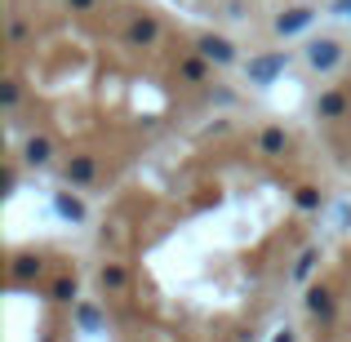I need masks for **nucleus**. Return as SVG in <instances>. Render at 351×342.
Masks as SVG:
<instances>
[{
    "instance_id": "1",
    "label": "nucleus",
    "mask_w": 351,
    "mask_h": 342,
    "mask_svg": "<svg viewBox=\"0 0 351 342\" xmlns=\"http://www.w3.org/2000/svg\"><path fill=\"white\" fill-rule=\"evenodd\" d=\"M196 53L209 58V62H218V67H232V62H236V45L227 40V36H214V32L196 40Z\"/></svg>"
},
{
    "instance_id": "2",
    "label": "nucleus",
    "mask_w": 351,
    "mask_h": 342,
    "mask_svg": "<svg viewBox=\"0 0 351 342\" xmlns=\"http://www.w3.org/2000/svg\"><path fill=\"white\" fill-rule=\"evenodd\" d=\"M338 58H343V45H338L334 36H320V40L307 45V62H311L316 71H334Z\"/></svg>"
},
{
    "instance_id": "3",
    "label": "nucleus",
    "mask_w": 351,
    "mask_h": 342,
    "mask_svg": "<svg viewBox=\"0 0 351 342\" xmlns=\"http://www.w3.org/2000/svg\"><path fill=\"white\" fill-rule=\"evenodd\" d=\"M125 40H129V45H143V49H152V45L160 40V23H156L152 14H134V18H129V27H125Z\"/></svg>"
},
{
    "instance_id": "4",
    "label": "nucleus",
    "mask_w": 351,
    "mask_h": 342,
    "mask_svg": "<svg viewBox=\"0 0 351 342\" xmlns=\"http://www.w3.org/2000/svg\"><path fill=\"white\" fill-rule=\"evenodd\" d=\"M285 71V53H263V58H249V80L254 85H271Z\"/></svg>"
},
{
    "instance_id": "5",
    "label": "nucleus",
    "mask_w": 351,
    "mask_h": 342,
    "mask_svg": "<svg viewBox=\"0 0 351 342\" xmlns=\"http://www.w3.org/2000/svg\"><path fill=\"white\" fill-rule=\"evenodd\" d=\"M311 18H316V9H307V5L285 9V14L276 18V36H298L302 27H311Z\"/></svg>"
},
{
    "instance_id": "6",
    "label": "nucleus",
    "mask_w": 351,
    "mask_h": 342,
    "mask_svg": "<svg viewBox=\"0 0 351 342\" xmlns=\"http://www.w3.org/2000/svg\"><path fill=\"white\" fill-rule=\"evenodd\" d=\"M40 271H45V258H40V254H18L14 262H9V280H14V284L36 280Z\"/></svg>"
},
{
    "instance_id": "7",
    "label": "nucleus",
    "mask_w": 351,
    "mask_h": 342,
    "mask_svg": "<svg viewBox=\"0 0 351 342\" xmlns=\"http://www.w3.org/2000/svg\"><path fill=\"white\" fill-rule=\"evenodd\" d=\"M94 173H98V160H94V156H71V160L62 164V178H67L71 187H85Z\"/></svg>"
},
{
    "instance_id": "8",
    "label": "nucleus",
    "mask_w": 351,
    "mask_h": 342,
    "mask_svg": "<svg viewBox=\"0 0 351 342\" xmlns=\"http://www.w3.org/2000/svg\"><path fill=\"white\" fill-rule=\"evenodd\" d=\"M307 311H311L316 320H325V325H329V320H334V311H338L334 293H329L325 284H316V289H307Z\"/></svg>"
},
{
    "instance_id": "9",
    "label": "nucleus",
    "mask_w": 351,
    "mask_h": 342,
    "mask_svg": "<svg viewBox=\"0 0 351 342\" xmlns=\"http://www.w3.org/2000/svg\"><path fill=\"white\" fill-rule=\"evenodd\" d=\"M23 160L32 164V169H45V164L53 160V143H49V138H27V147H23Z\"/></svg>"
},
{
    "instance_id": "10",
    "label": "nucleus",
    "mask_w": 351,
    "mask_h": 342,
    "mask_svg": "<svg viewBox=\"0 0 351 342\" xmlns=\"http://www.w3.org/2000/svg\"><path fill=\"white\" fill-rule=\"evenodd\" d=\"M343 112H347V94H343V89H329V94L316 98V116L320 120H338Z\"/></svg>"
},
{
    "instance_id": "11",
    "label": "nucleus",
    "mask_w": 351,
    "mask_h": 342,
    "mask_svg": "<svg viewBox=\"0 0 351 342\" xmlns=\"http://www.w3.org/2000/svg\"><path fill=\"white\" fill-rule=\"evenodd\" d=\"M285 147H289V134H285V129H263V134H258V151L263 156H285Z\"/></svg>"
},
{
    "instance_id": "12",
    "label": "nucleus",
    "mask_w": 351,
    "mask_h": 342,
    "mask_svg": "<svg viewBox=\"0 0 351 342\" xmlns=\"http://www.w3.org/2000/svg\"><path fill=\"white\" fill-rule=\"evenodd\" d=\"M53 209H58V218H67V223H85V205H80L76 196H67V191L53 196Z\"/></svg>"
},
{
    "instance_id": "13",
    "label": "nucleus",
    "mask_w": 351,
    "mask_h": 342,
    "mask_svg": "<svg viewBox=\"0 0 351 342\" xmlns=\"http://www.w3.org/2000/svg\"><path fill=\"white\" fill-rule=\"evenodd\" d=\"M125 280H129V271L120 262H107L103 271H98V284H103V293H116V289H125Z\"/></svg>"
},
{
    "instance_id": "14",
    "label": "nucleus",
    "mask_w": 351,
    "mask_h": 342,
    "mask_svg": "<svg viewBox=\"0 0 351 342\" xmlns=\"http://www.w3.org/2000/svg\"><path fill=\"white\" fill-rule=\"evenodd\" d=\"M205 62L209 58H200V53H196V58H182L178 62V76L187 80V85H200V80H205Z\"/></svg>"
},
{
    "instance_id": "15",
    "label": "nucleus",
    "mask_w": 351,
    "mask_h": 342,
    "mask_svg": "<svg viewBox=\"0 0 351 342\" xmlns=\"http://www.w3.org/2000/svg\"><path fill=\"white\" fill-rule=\"evenodd\" d=\"M316 262H320V249L311 245V249H302L298 254V262H293V280H307L311 271H316Z\"/></svg>"
},
{
    "instance_id": "16",
    "label": "nucleus",
    "mask_w": 351,
    "mask_h": 342,
    "mask_svg": "<svg viewBox=\"0 0 351 342\" xmlns=\"http://www.w3.org/2000/svg\"><path fill=\"white\" fill-rule=\"evenodd\" d=\"M76 293H80L76 276H58L53 280V302H76Z\"/></svg>"
},
{
    "instance_id": "17",
    "label": "nucleus",
    "mask_w": 351,
    "mask_h": 342,
    "mask_svg": "<svg viewBox=\"0 0 351 342\" xmlns=\"http://www.w3.org/2000/svg\"><path fill=\"white\" fill-rule=\"evenodd\" d=\"M76 320L89 329V334H94V329H103V316H98V307H89V302H80V307H76Z\"/></svg>"
},
{
    "instance_id": "18",
    "label": "nucleus",
    "mask_w": 351,
    "mask_h": 342,
    "mask_svg": "<svg viewBox=\"0 0 351 342\" xmlns=\"http://www.w3.org/2000/svg\"><path fill=\"white\" fill-rule=\"evenodd\" d=\"M293 205L311 214V209H320V191L316 187H298V191H293Z\"/></svg>"
},
{
    "instance_id": "19",
    "label": "nucleus",
    "mask_w": 351,
    "mask_h": 342,
    "mask_svg": "<svg viewBox=\"0 0 351 342\" xmlns=\"http://www.w3.org/2000/svg\"><path fill=\"white\" fill-rule=\"evenodd\" d=\"M18 94H23L18 80H5V112H14V107H18Z\"/></svg>"
},
{
    "instance_id": "20",
    "label": "nucleus",
    "mask_w": 351,
    "mask_h": 342,
    "mask_svg": "<svg viewBox=\"0 0 351 342\" xmlns=\"http://www.w3.org/2000/svg\"><path fill=\"white\" fill-rule=\"evenodd\" d=\"M94 5H98V0H67V9H71V14H89Z\"/></svg>"
},
{
    "instance_id": "21",
    "label": "nucleus",
    "mask_w": 351,
    "mask_h": 342,
    "mask_svg": "<svg viewBox=\"0 0 351 342\" xmlns=\"http://www.w3.org/2000/svg\"><path fill=\"white\" fill-rule=\"evenodd\" d=\"M23 36H27V23H23V18H14V23H9V40H23Z\"/></svg>"
},
{
    "instance_id": "22",
    "label": "nucleus",
    "mask_w": 351,
    "mask_h": 342,
    "mask_svg": "<svg viewBox=\"0 0 351 342\" xmlns=\"http://www.w3.org/2000/svg\"><path fill=\"white\" fill-rule=\"evenodd\" d=\"M334 14H343V18H351V0H338V5H334Z\"/></svg>"
},
{
    "instance_id": "23",
    "label": "nucleus",
    "mask_w": 351,
    "mask_h": 342,
    "mask_svg": "<svg viewBox=\"0 0 351 342\" xmlns=\"http://www.w3.org/2000/svg\"><path fill=\"white\" fill-rule=\"evenodd\" d=\"M276 342H293V334H289V329H285V334H276Z\"/></svg>"
}]
</instances>
